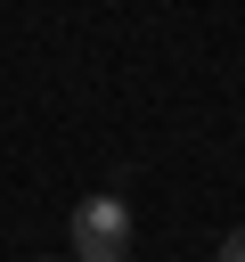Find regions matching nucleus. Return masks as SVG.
Wrapping results in <instances>:
<instances>
[{
    "label": "nucleus",
    "mask_w": 245,
    "mask_h": 262,
    "mask_svg": "<svg viewBox=\"0 0 245 262\" xmlns=\"http://www.w3.org/2000/svg\"><path fill=\"white\" fill-rule=\"evenodd\" d=\"M65 262H131V205L122 196H82L74 205V254Z\"/></svg>",
    "instance_id": "obj_1"
},
{
    "label": "nucleus",
    "mask_w": 245,
    "mask_h": 262,
    "mask_svg": "<svg viewBox=\"0 0 245 262\" xmlns=\"http://www.w3.org/2000/svg\"><path fill=\"white\" fill-rule=\"evenodd\" d=\"M212 262H245V229H229V237H220V254H212Z\"/></svg>",
    "instance_id": "obj_2"
}]
</instances>
